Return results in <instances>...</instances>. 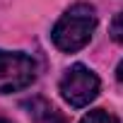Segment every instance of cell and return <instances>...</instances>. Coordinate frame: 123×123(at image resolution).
Segmentation results:
<instances>
[{
    "instance_id": "3",
    "label": "cell",
    "mask_w": 123,
    "mask_h": 123,
    "mask_svg": "<svg viewBox=\"0 0 123 123\" xmlns=\"http://www.w3.org/2000/svg\"><path fill=\"white\" fill-rule=\"evenodd\" d=\"M58 89H60V97H63L70 106L82 109V106H89V101L97 99V94H99V77L87 65L75 63L73 68L65 70L63 77H60Z\"/></svg>"
},
{
    "instance_id": "1",
    "label": "cell",
    "mask_w": 123,
    "mask_h": 123,
    "mask_svg": "<svg viewBox=\"0 0 123 123\" xmlns=\"http://www.w3.org/2000/svg\"><path fill=\"white\" fill-rule=\"evenodd\" d=\"M94 29H97V10L87 3H77L60 15V19L51 31V39L55 48H60L63 53H75L89 43Z\"/></svg>"
},
{
    "instance_id": "6",
    "label": "cell",
    "mask_w": 123,
    "mask_h": 123,
    "mask_svg": "<svg viewBox=\"0 0 123 123\" xmlns=\"http://www.w3.org/2000/svg\"><path fill=\"white\" fill-rule=\"evenodd\" d=\"M116 77H118V82H123V60H121L118 68H116Z\"/></svg>"
},
{
    "instance_id": "2",
    "label": "cell",
    "mask_w": 123,
    "mask_h": 123,
    "mask_svg": "<svg viewBox=\"0 0 123 123\" xmlns=\"http://www.w3.org/2000/svg\"><path fill=\"white\" fill-rule=\"evenodd\" d=\"M36 80V60L19 51L0 48V94L27 89Z\"/></svg>"
},
{
    "instance_id": "7",
    "label": "cell",
    "mask_w": 123,
    "mask_h": 123,
    "mask_svg": "<svg viewBox=\"0 0 123 123\" xmlns=\"http://www.w3.org/2000/svg\"><path fill=\"white\" fill-rule=\"evenodd\" d=\"M0 123H10V121H5V118H3V116H0Z\"/></svg>"
},
{
    "instance_id": "4",
    "label": "cell",
    "mask_w": 123,
    "mask_h": 123,
    "mask_svg": "<svg viewBox=\"0 0 123 123\" xmlns=\"http://www.w3.org/2000/svg\"><path fill=\"white\" fill-rule=\"evenodd\" d=\"M80 123H121V121H118L113 113L104 111V109H94V111H89L87 116H82Z\"/></svg>"
},
{
    "instance_id": "5",
    "label": "cell",
    "mask_w": 123,
    "mask_h": 123,
    "mask_svg": "<svg viewBox=\"0 0 123 123\" xmlns=\"http://www.w3.org/2000/svg\"><path fill=\"white\" fill-rule=\"evenodd\" d=\"M109 34H111V39H113L116 43L123 46V12H118V15L111 19V24H109Z\"/></svg>"
}]
</instances>
